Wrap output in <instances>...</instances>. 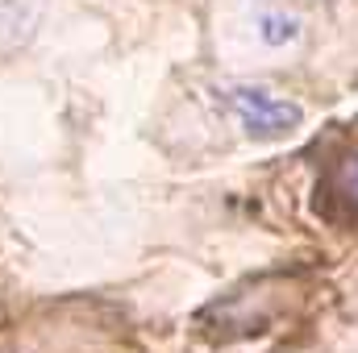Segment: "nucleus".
Instances as JSON below:
<instances>
[{
	"instance_id": "obj_2",
	"label": "nucleus",
	"mask_w": 358,
	"mask_h": 353,
	"mask_svg": "<svg viewBox=\"0 0 358 353\" xmlns=\"http://www.w3.org/2000/svg\"><path fill=\"white\" fill-rule=\"evenodd\" d=\"M259 38L267 46H287L300 38V21L287 13H259Z\"/></svg>"
},
{
	"instance_id": "obj_1",
	"label": "nucleus",
	"mask_w": 358,
	"mask_h": 353,
	"mask_svg": "<svg viewBox=\"0 0 358 353\" xmlns=\"http://www.w3.org/2000/svg\"><path fill=\"white\" fill-rule=\"evenodd\" d=\"M229 104L242 117V125H246L250 137H275V133H287V129H296L304 121L300 104L279 100L267 88H234L229 91Z\"/></svg>"
},
{
	"instance_id": "obj_3",
	"label": "nucleus",
	"mask_w": 358,
	"mask_h": 353,
	"mask_svg": "<svg viewBox=\"0 0 358 353\" xmlns=\"http://www.w3.org/2000/svg\"><path fill=\"white\" fill-rule=\"evenodd\" d=\"M334 195H338L346 208L358 212V150L338 163V171H334Z\"/></svg>"
}]
</instances>
